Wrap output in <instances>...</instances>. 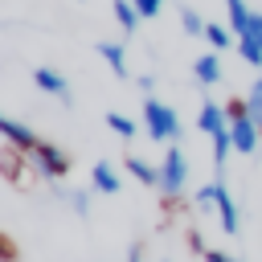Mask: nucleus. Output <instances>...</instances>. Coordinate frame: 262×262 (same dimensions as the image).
<instances>
[{"mask_svg":"<svg viewBox=\"0 0 262 262\" xmlns=\"http://www.w3.org/2000/svg\"><path fill=\"white\" fill-rule=\"evenodd\" d=\"M192 209H196V213H217V217H221V229H225L229 237L242 229V217H237V205H233L225 180H209V184H201L196 196H192Z\"/></svg>","mask_w":262,"mask_h":262,"instance_id":"f257e3e1","label":"nucleus"},{"mask_svg":"<svg viewBox=\"0 0 262 262\" xmlns=\"http://www.w3.org/2000/svg\"><path fill=\"white\" fill-rule=\"evenodd\" d=\"M143 131H147V139L151 143H176L180 135H184V127H180V115L164 102V98H156V94H143Z\"/></svg>","mask_w":262,"mask_h":262,"instance_id":"f03ea898","label":"nucleus"},{"mask_svg":"<svg viewBox=\"0 0 262 262\" xmlns=\"http://www.w3.org/2000/svg\"><path fill=\"white\" fill-rule=\"evenodd\" d=\"M184 184H188V160L176 143H168L160 160V196H184Z\"/></svg>","mask_w":262,"mask_h":262,"instance_id":"7ed1b4c3","label":"nucleus"},{"mask_svg":"<svg viewBox=\"0 0 262 262\" xmlns=\"http://www.w3.org/2000/svg\"><path fill=\"white\" fill-rule=\"evenodd\" d=\"M33 164H37V172H41L45 180H66V176H70V168H74L70 151H61V147H57V143H49V139H41V147L33 151Z\"/></svg>","mask_w":262,"mask_h":262,"instance_id":"20e7f679","label":"nucleus"},{"mask_svg":"<svg viewBox=\"0 0 262 262\" xmlns=\"http://www.w3.org/2000/svg\"><path fill=\"white\" fill-rule=\"evenodd\" d=\"M33 86L41 90V94H49V98H57V102H74V90H70V82H66V74H57L53 66H37L33 70Z\"/></svg>","mask_w":262,"mask_h":262,"instance_id":"39448f33","label":"nucleus"},{"mask_svg":"<svg viewBox=\"0 0 262 262\" xmlns=\"http://www.w3.org/2000/svg\"><path fill=\"white\" fill-rule=\"evenodd\" d=\"M0 135H4V143L20 147V151H29V156L41 147V135H37L33 127H25L20 119H12V115H0Z\"/></svg>","mask_w":262,"mask_h":262,"instance_id":"423d86ee","label":"nucleus"},{"mask_svg":"<svg viewBox=\"0 0 262 262\" xmlns=\"http://www.w3.org/2000/svg\"><path fill=\"white\" fill-rule=\"evenodd\" d=\"M229 139H233V151H237V156H250V151L258 147L262 131H258V123L246 115V119H233V123H229Z\"/></svg>","mask_w":262,"mask_h":262,"instance_id":"0eeeda50","label":"nucleus"},{"mask_svg":"<svg viewBox=\"0 0 262 262\" xmlns=\"http://www.w3.org/2000/svg\"><path fill=\"white\" fill-rule=\"evenodd\" d=\"M192 78H196V86H217L221 78H225V70H221V53L217 49H209V53H201L196 61H192Z\"/></svg>","mask_w":262,"mask_h":262,"instance_id":"6e6552de","label":"nucleus"},{"mask_svg":"<svg viewBox=\"0 0 262 262\" xmlns=\"http://www.w3.org/2000/svg\"><path fill=\"white\" fill-rule=\"evenodd\" d=\"M94 49H98V57L111 66V74H115L119 82L131 78V70H127V45H123V41H98Z\"/></svg>","mask_w":262,"mask_h":262,"instance_id":"1a4fd4ad","label":"nucleus"},{"mask_svg":"<svg viewBox=\"0 0 262 262\" xmlns=\"http://www.w3.org/2000/svg\"><path fill=\"white\" fill-rule=\"evenodd\" d=\"M90 184H94L102 196H119V192H123V176H119V168L106 164V160H98V164L90 168Z\"/></svg>","mask_w":262,"mask_h":262,"instance_id":"9d476101","label":"nucleus"},{"mask_svg":"<svg viewBox=\"0 0 262 262\" xmlns=\"http://www.w3.org/2000/svg\"><path fill=\"white\" fill-rule=\"evenodd\" d=\"M123 168L131 172V180H139L143 188H160V164H151V160H143V156H123Z\"/></svg>","mask_w":262,"mask_h":262,"instance_id":"9b49d317","label":"nucleus"},{"mask_svg":"<svg viewBox=\"0 0 262 262\" xmlns=\"http://www.w3.org/2000/svg\"><path fill=\"white\" fill-rule=\"evenodd\" d=\"M205 41H209V49H217V53H225V49H237V33H233L229 25H213V20H209V29H205Z\"/></svg>","mask_w":262,"mask_h":262,"instance_id":"f8f14e48","label":"nucleus"},{"mask_svg":"<svg viewBox=\"0 0 262 262\" xmlns=\"http://www.w3.org/2000/svg\"><path fill=\"white\" fill-rule=\"evenodd\" d=\"M111 12H115V20H119L123 33H135V29L143 25V16H139V8H135L131 0H111Z\"/></svg>","mask_w":262,"mask_h":262,"instance_id":"ddd939ff","label":"nucleus"},{"mask_svg":"<svg viewBox=\"0 0 262 262\" xmlns=\"http://www.w3.org/2000/svg\"><path fill=\"white\" fill-rule=\"evenodd\" d=\"M119 139H135L139 135V119H131V115H123V111H106V119H102Z\"/></svg>","mask_w":262,"mask_h":262,"instance_id":"4468645a","label":"nucleus"},{"mask_svg":"<svg viewBox=\"0 0 262 262\" xmlns=\"http://www.w3.org/2000/svg\"><path fill=\"white\" fill-rule=\"evenodd\" d=\"M221 4H225V12H229V29L242 37V33L250 29V16H254V8H250L246 0H221Z\"/></svg>","mask_w":262,"mask_h":262,"instance_id":"2eb2a0df","label":"nucleus"},{"mask_svg":"<svg viewBox=\"0 0 262 262\" xmlns=\"http://www.w3.org/2000/svg\"><path fill=\"white\" fill-rule=\"evenodd\" d=\"M180 29L188 33V37H205V29H209V20L192 8V4H180Z\"/></svg>","mask_w":262,"mask_h":262,"instance_id":"dca6fc26","label":"nucleus"},{"mask_svg":"<svg viewBox=\"0 0 262 262\" xmlns=\"http://www.w3.org/2000/svg\"><path fill=\"white\" fill-rule=\"evenodd\" d=\"M184 246H188L196 258H205V254H209V246H205V233H201L196 225H188V229H184Z\"/></svg>","mask_w":262,"mask_h":262,"instance_id":"f3484780","label":"nucleus"},{"mask_svg":"<svg viewBox=\"0 0 262 262\" xmlns=\"http://www.w3.org/2000/svg\"><path fill=\"white\" fill-rule=\"evenodd\" d=\"M246 106H250V119H254V123H262V82H254V86H250Z\"/></svg>","mask_w":262,"mask_h":262,"instance_id":"a211bd4d","label":"nucleus"},{"mask_svg":"<svg viewBox=\"0 0 262 262\" xmlns=\"http://www.w3.org/2000/svg\"><path fill=\"white\" fill-rule=\"evenodd\" d=\"M131 4L139 8V16H143V20H156V16L164 12V4H168V0H131Z\"/></svg>","mask_w":262,"mask_h":262,"instance_id":"6ab92c4d","label":"nucleus"},{"mask_svg":"<svg viewBox=\"0 0 262 262\" xmlns=\"http://www.w3.org/2000/svg\"><path fill=\"white\" fill-rule=\"evenodd\" d=\"M246 115H250L246 98H229V102H225V119H229V123H233V119H246Z\"/></svg>","mask_w":262,"mask_h":262,"instance_id":"aec40b11","label":"nucleus"},{"mask_svg":"<svg viewBox=\"0 0 262 262\" xmlns=\"http://www.w3.org/2000/svg\"><path fill=\"white\" fill-rule=\"evenodd\" d=\"M0 258H4V262H20V254H16V242H12L8 233H0Z\"/></svg>","mask_w":262,"mask_h":262,"instance_id":"412c9836","label":"nucleus"},{"mask_svg":"<svg viewBox=\"0 0 262 262\" xmlns=\"http://www.w3.org/2000/svg\"><path fill=\"white\" fill-rule=\"evenodd\" d=\"M242 37H250L254 45H262V12H258V8H254V16H250V29H246Z\"/></svg>","mask_w":262,"mask_h":262,"instance_id":"4be33fe9","label":"nucleus"},{"mask_svg":"<svg viewBox=\"0 0 262 262\" xmlns=\"http://www.w3.org/2000/svg\"><path fill=\"white\" fill-rule=\"evenodd\" d=\"M66 196H70V209H74L78 217H86V213H90V201H86V192H66Z\"/></svg>","mask_w":262,"mask_h":262,"instance_id":"5701e85b","label":"nucleus"},{"mask_svg":"<svg viewBox=\"0 0 262 262\" xmlns=\"http://www.w3.org/2000/svg\"><path fill=\"white\" fill-rule=\"evenodd\" d=\"M205 262H242V258H233V254H225V250H209Z\"/></svg>","mask_w":262,"mask_h":262,"instance_id":"b1692460","label":"nucleus"},{"mask_svg":"<svg viewBox=\"0 0 262 262\" xmlns=\"http://www.w3.org/2000/svg\"><path fill=\"white\" fill-rule=\"evenodd\" d=\"M131 82H135L143 94H151V86H156V78H151V74H139V78H131Z\"/></svg>","mask_w":262,"mask_h":262,"instance_id":"393cba45","label":"nucleus"},{"mask_svg":"<svg viewBox=\"0 0 262 262\" xmlns=\"http://www.w3.org/2000/svg\"><path fill=\"white\" fill-rule=\"evenodd\" d=\"M127 262H143V246H139V242L127 250Z\"/></svg>","mask_w":262,"mask_h":262,"instance_id":"a878e982","label":"nucleus"},{"mask_svg":"<svg viewBox=\"0 0 262 262\" xmlns=\"http://www.w3.org/2000/svg\"><path fill=\"white\" fill-rule=\"evenodd\" d=\"M258 82H262V70H258Z\"/></svg>","mask_w":262,"mask_h":262,"instance_id":"bb28decb","label":"nucleus"}]
</instances>
